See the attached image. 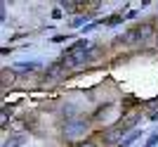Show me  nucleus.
Returning <instances> with one entry per match:
<instances>
[{"mask_svg":"<svg viewBox=\"0 0 158 147\" xmlns=\"http://www.w3.org/2000/svg\"><path fill=\"white\" fill-rule=\"evenodd\" d=\"M87 5H92V2H83V0H66V2H61V7L66 12H85Z\"/></svg>","mask_w":158,"mask_h":147,"instance_id":"nucleus-3","label":"nucleus"},{"mask_svg":"<svg viewBox=\"0 0 158 147\" xmlns=\"http://www.w3.org/2000/svg\"><path fill=\"white\" fill-rule=\"evenodd\" d=\"M78 147H97L94 142H83V145H78Z\"/></svg>","mask_w":158,"mask_h":147,"instance_id":"nucleus-4","label":"nucleus"},{"mask_svg":"<svg viewBox=\"0 0 158 147\" xmlns=\"http://www.w3.org/2000/svg\"><path fill=\"white\" fill-rule=\"evenodd\" d=\"M151 36H153V26L151 24H142V26L130 29L125 36H120L118 43H127V45H132V43H146Z\"/></svg>","mask_w":158,"mask_h":147,"instance_id":"nucleus-2","label":"nucleus"},{"mask_svg":"<svg viewBox=\"0 0 158 147\" xmlns=\"http://www.w3.org/2000/svg\"><path fill=\"white\" fill-rule=\"evenodd\" d=\"M90 50H92V45H90V40H76L71 47H66V52L61 55V67H78V64H83V62H87V57H90Z\"/></svg>","mask_w":158,"mask_h":147,"instance_id":"nucleus-1","label":"nucleus"}]
</instances>
